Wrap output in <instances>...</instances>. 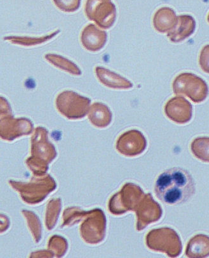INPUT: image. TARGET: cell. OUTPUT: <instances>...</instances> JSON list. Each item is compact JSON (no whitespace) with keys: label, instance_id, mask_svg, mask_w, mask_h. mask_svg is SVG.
<instances>
[{"label":"cell","instance_id":"cell-5","mask_svg":"<svg viewBox=\"0 0 209 258\" xmlns=\"http://www.w3.org/2000/svg\"><path fill=\"white\" fill-rule=\"evenodd\" d=\"M174 94L186 96L194 103L199 104L207 98L208 85L198 76L191 73H182L177 76L173 83Z\"/></svg>","mask_w":209,"mask_h":258},{"label":"cell","instance_id":"cell-12","mask_svg":"<svg viewBox=\"0 0 209 258\" xmlns=\"http://www.w3.org/2000/svg\"><path fill=\"white\" fill-rule=\"evenodd\" d=\"M50 175H47L45 180L36 179L33 180L29 183H18V182L10 181V183L12 186L21 194L23 199H25L30 194V196L26 202L34 204V194L36 195L37 204L42 202L51 191L54 190L56 184L50 185L48 186L47 184L44 185V183L49 179ZM52 182V181H51Z\"/></svg>","mask_w":209,"mask_h":258},{"label":"cell","instance_id":"cell-19","mask_svg":"<svg viewBox=\"0 0 209 258\" xmlns=\"http://www.w3.org/2000/svg\"><path fill=\"white\" fill-rule=\"evenodd\" d=\"M186 255L190 258H202L209 256V236L198 234L188 242Z\"/></svg>","mask_w":209,"mask_h":258},{"label":"cell","instance_id":"cell-24","mask_svg":"<svg viewBox=\"0 0 209 258\" xmlns=\"http://www.w3.org/2000/svg\"><path fill=\"white\" fill-rule=\"evenodd\" d=\"M54 5L64 12L72 13L80 9L81 0H53Z\"/></svg>","mask_w":209,"mask_h":258},{"label":"cell","instance_id":"cell-20","mask_svg":"<svg viewBox=\"0 0 209 258\" xmlns=\"http://www.w3.org/2000/svg\"><path fill=\"white\" fill-rule=\"evenodd\" d=\"M46 60L53 66L60 70L68 72L71 75L80 76L82 71L77 65L67 58L56 54H47L45 55Z\"/></svg>","mask_w":209,"mask_h":258},{"label":"cell","instance_id":"cell-16","mask_svg":"<svg viewBox=\"0 0 209 258\" xmlns=\"http://www.w3.org/2000/svg\"><path fill=\"white\" fill-rule=\"evenodd\" d=\"M95 74L99 82L105 87L116 89H128L133 87L131 82L115 72L102 67H97Z\"/></svg>","mask_w":209,"mask_h":258},{"label":"cell","instance_id":"cell-22","mask_svg":"<svg viewBox=\"0 0 209 258\" xmlns=\"http://www.w3.org/2000/svg\"><path fill=\"white\" fill-rule=\"evenodd\" d=\"M60 32V30H57L55 32L42 37L32 38L26 37H7L5 38V40L9 41V42L15 44H21L23 46H33L36 44H42L47 42L55 36L56 34Z\"/></svg>","mask_w":209,"mask_h":258},{"label":"cell","instance_id":"cell-8","mask_svg":"<svg viewBox=\"0 0 209 258\" xmlns=\"http://www.w3.org/2000/svg\"><path fill=\"white\" fill-rule=\"evenodd\" d=\"M85 12L87 18L102 29H110L116 21V9L111 0H87Z\"/></svg>","mask_w":209,"mask_h":258},{"label":"cell","instance_id":"cell-9","mask_svg":"<svg viewBox=\"0 0 209 258\" xmlns=\"http://www.w3.org/2000/svg\"><path fill=\"white\" fill-rule=\"evenodd\" d=\"M106 217L100 209L87 212V220L81 225V235L86 242L97 244L104 240L106 233Z\"/></svg>","mask_w":209,"mask_h":258},{"label":"cell","instance_id":"cell-23","mask_svg":"<svg viewBox=\"0 0 209 258\" xmlns=\"http://www.w3.org/2000/svg\"><path fill=\"white\" fill-rule=\"evenodd\" d=\"M61 208L60 199L51 201L47 206L46 213V226L49 230L52 229L56 224Z\"/></svg>","mask_w":209,"mask_h":258},{"label":"cell","instance_id":"cell-7","mask_svg":"<svg viewBox=\"0 0 209 258\" xmlns=\"http://www.w3.org/2000/svg\"><path fill=\"white\" fill-rule=\"evenodd\" d=\"M143 189L138 185L126 183L111 198L109 202V211L115 215L125 214L135 210L145 196Z\"/></svg>","mask_w":209,"mask_h":258},{"label":"cell","instance_id":"cell-21","mask_svg":"<svg viewBox=\"0 0 209 258\" xmlns=\"http://www.w3.org/2000/svg\"><path fill=\"white\" fill-rule=\"evenodd\" d=\"M190 149L191 153L197 159L209 163V137L196 138L191 143Z\"/></svg>","mask_w":209,"mask_h":258},{"label":"cell","instance_id":"cell-25","mask_svg":"<svg viewBox=\"0 0 209 258\" xmlns=\"http://www.w3.org/2000/svg\"><path fill=\"white\" fill-rule=\"evenodd\" d=\"M199 64L202 71L209 74V44L205 46L201 50Z\"/></svg>","mask_w":209,"mask_h":258},{"label":"cell","instance_id":"cell-2","mask_svg":"<svg viewBox=\"0 0 209 258\" xmlns=\"http://www.w3.org/2000/svg\"><path fill=\"white\" fill-rule=\"evenodd\" d=\"M32 155L26 160L27 166L34 173L42 175L57 156L54 146L48 140V131L37 127L32 139Z\"/></svg>","mask_w":209,"mask_h":258},{"label":"cell","instance_id":"cell-17","mask_svg":"<svg viewBox=\"0 0 209 258\" xmlns=\"http://www.w3.org/2000/svg\"><path fill=\"white\" fill-rule=\"evenodd\" d=\"M88 114L92 124L99 128H106L112 122V112L107 105L102 103L96 102L92 104Z\"/></svg>","mask_w":209,"mask_h":258},{"label":"cell","instance_id":"cell-18","mask_svg":"<svg viewBox=\"0 0 209 258\" xmlns=\"http://www.w3.org/2000/svg\"><path fill=\"white\" fill-rule=\"evenodd\" d=\"M177 22V17L174 10L169 8H163L157 10L153 18L154 29L160 33H169Z\"/></svg>","mask_w":209,"mask_h":258},{"label":"cell","instance_id":"cell-13","mask_svg":"<svg viewBox=\"0 0 209 258\" xmlns=\"http://www.w3.org/2000/svg\"><path fill=\"white\" fill-rule=\"evenodd\" d=\"M164 112L171 121L184 124L192 118L193 106L182 96H176L167 102Z\"/></svg>","mask_w":209,"mask_h":258},{"label":"cell","instance_id":"cell-15","mask_svg":"<svg viewBox=\"0 0 209 258\" xmlns=\"http://www.w3.org/2000/svg\"><path fill=\"white\" fill-rule=\"evenodd\" d=\"M196 28V22L192 16L182 15L177 17L174 28L167 34L171 42L180 43L192 35Z\"/></svg>","mask_w":209,"mask_h":258},{"label":"cell","instance_id":"cell-3","mask_svg":"<svg viewBox=\"0 0 209 258\" xmlns=\"http://www.w3.org/2000/svg\"><path fill=\"white\" fill-rule=\"evenodd\" d=\"M146 243L150 250L165 253L171 257H178L182 252L179 234L169 227L151 230L146 236Z\"/></svg>","mask_w":209,"mask_h":258},{"label":"cell","instance_id":"cell-11","mask_svg":"<svg viewBox=\"0 0 209 258\" xmlns=\"http://www.w3.org/2000/svg\"><path fill=\"white\" fill-rule=\"evenodd\" d=\"M147 141L143 133L137 130H131L118 138L116 149L123 156L135 157L142 154L147 149Z\"/></svg>","mask_w":209,"mask_h":258},{"label":"cell","instance_id":"cell-1","mask_svg":"<svg viewBox=\"0 0 209 258\" xmlns=\"http://www.w3.org/2000/svg\"><path fill=\"white\" fill-rule=\"evenodd\" d=\"M196 191L191 175L179 167L171 168L161 174L156 181V197L169 205L183 204L192 197Z\"/></svg>","mask_w":209,"mask_h":258},{"label":"cell","instance_id":"cell-6","mask_svg":"<svg viewBox=\"0 0 209 258\" xmlns=\"http://www.w3.org/2000/svg\"><path fill=\"white\" fill-rule=\"evenodd\" d=\"M90 98L72 91H63L57 96L56 106L57 111L68 119L84 118L90 108Z\"/></svg>","mask_w":209,"mask_h":258},{"label":"cell","instance_id":"cell-14","mask_svg":"<svg viewBox=\"0 0 209 258\" xmlns=\"http://www.w3.org/2000/svg\"><path fill=\"white\" fill-rule=\"evenodd\" d=\"M107 33L94 24L86 26L81 34L82 46L92 52L101 50L107 43Z\"/></svg>","mask_w":209,"mask_h":258},{"label":"cell","instance_id":"cell-10","mask_svg":"<svg viewBox=\"0 0 209 258\" xmlns=\"http://www.w3.org/2000/svg\"><path fill=\"white\" fill-rule=\"evenodd\" d=\"M137 231H142L147 226L159 221L163 216V210L151 194H145L135 210Z\"/></svg>","mask_w":209,"mask_h":258},{"label":"cell","instance_id":"cell-26","mask_svg":"<svg viewBox=\"0 0 209 258\" xmlns=\"http://www.w3.org/2000/svg\"><path fill=\"white\" fill-rule=\"evenodd\" d=\"M207 22L209 23V14L207 17Z\"/></svg>","mask_w":209,"mask_h":258},{"label":"cell","instance_id":"cell-4","mask_svg":"<svg viewBox=\"0 0 209 258\" xmlns=\"http://www.w3.org/2000/svg\"><path fill=\"white\" fill-rule=\"evenodd\" d=\"M32 121L26 118H15L11 106L5 98L1 97V137L5 140H13L23 136H28L33 132Z\"/></svg>","mask_w":209,"mask_h":258}]
</instances>
